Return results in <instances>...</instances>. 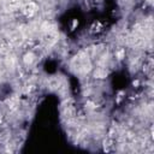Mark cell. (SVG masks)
I'll use <instances>...</instances> for the list:
<instances>
[{
  "label": "cell",
  "mask_w": 154,
  "mask_h": 154,
  "mask_svg": "<svg viewBox=\"0 0 154 154\" xmlns=\"http://www.w3.org/2000/svg\"><path fill=\"white\" fill-rule=\"evenodd\" d=\"M10 41H11L12 43H14V45H18V43H20V42L23 41V36H22V34H20L19 31H17V32H14V34L11 36Z\"/></svg>",
  "instance_id": "7a4b0ae2"
},
{
  "label": "cell",
  "mask_w": 154,
  "mask_h": 154,
  "mask_svg": "<svg viewBox=\"0 0 154 154\" xmlns=\"http://www.w3.org/2000/svg\"><path fill=\"white\" fill-rule=\"evenodd\" d=\"M22 0H7V4L10 7H18L20 5Z\"/></svg>",
  "instance_id": "3957f363"
},
{
  "label": "cell",
  "mask_w": 154,
  "mask_h": 154,
  "mask_svg": "<svg viewBox=\"0 0 154 154\" xmlns=\"http://www.w3.org/2000/svg\"><path fill=\"white\" fill-rule=\"evenodd\" d=\"M2 70H4V64H2L1 61H0V73L2 72Z\"/></svg>",
  "instance_id": "277c9868"
},
{
  "label": "cell",
  "mask_w": 154,
  "mask_h": 154,
  "mask_svg": "<svg viewBox=\"0 0 154 154\" xmlns=\"http://www.w3.org/2000/svg\"><path fill=\"white\" fill-rule=\"evenodd\" d=\"M23 12H24V14L26 16V17H32L36 12H37V5L35 4V2H28V4H25L24 5V7H23Z\"/></svg>",
  "instance_id": "6da1fadb"
}]
</instances>
